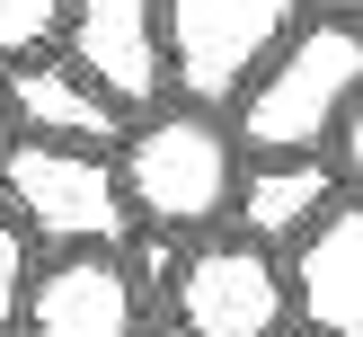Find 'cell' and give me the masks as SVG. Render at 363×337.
I'll return each instance as SVG.
<instances>
[{
    "mask_svg": "<svg viewBox=\"0 0 363 337\" xmlns=\"http://www.w3.org/2000/svg\"><path fill=\"white\" fill-rule=\"evenodd\" d=\"M62 62L80 71L98 98H116L124 116L169 89V35H160V0H71L62 18Z\"/></svg>",
    "mask_w": 363,
    "mask_h": 337,
    "instance_id": "6",
    "label": "cell"
},
{
    "mask_svg": "<svg viewBox=\"0 0 363 337\" xmlns=\"http://www.w3.org/2000/svg\"><path fill=\"white\" fill-rule=\"evenodd\" d=\"M142 337H177V328H142Z\"/></svg>",
    "mask_w": 363,
    "mask_h": 337,
    "instance_id": "16",
    "label": "cell"
},
{
    "mask_svg": "<svg viewBox=\"0 0 363 337\" xmlns=\"http://www.w3.org/2000/svg\"><path fill=\"white\" fill-rule=\"evenodd\" d=\"M0 204L45 248H124L133 231L116 151H71V142H35V133L0 142Z\"/></svg>",
    "mask_w": 363,
    "mask_h": 337,
    "instance_id": "3",
    "label": "cell"
},
{
    "mask_svg": "<svg viewBox=\"0 0 363 337\" xmlns=\"http://www.w3.org/2000/svg\"><path fill=\"white\" fill-rule=\"evenodd\" d=\"M0 98H9V133H35V142H71V151H116L133 124H124L116 98L80 80L62 53H35V62H9L0 71Z\"/></svg>",
    "mask_w": 363,
    "mask_h": 337,
    "instance_id": "8",
    "label": "cell"
},
{
    "mask_svg": "<svg viewBox=\"0 0 363 337\" xmlns=\"http://www.w3.org/2000/svg\"><path fill=\"white\" fill-rule=\"evenodd\" d=\"M27 284H35V258H27V222H18V213L0 204V319H18Z\"/></svg>",
    "mask_w": 363,
    "mask_h": 337,
    "instance_id": "12",
    "label": "cell"
},
{
    "mask_svg": "<svg viewBox=\"0 0 363 337\" xmlns=\"http://www.w3.org/2000/svg\"><path fill=\"white\" fill-rule=\"evenodd\" d=\"M160 35H169V80L186 89V106L222 116L301 35V0H160Z\"/></svg>",
    "mask_w": 363,
    "mask_h": 337,
    "instance_id": "4",
    "label": "cell"
},
{
    "mask_svg": "<svg viewBox=\"0 0 363 337\" xmlns=\"http://www.w3.org/2000/svg\"><path fill=\"white\" fill-rule=\"evenodd\" d=\"M328 160H337V177H346V187H363V98L346 106V124H337V151H328Z\"/></svg>",
    "mask_w": 363,
    "mask_h": 337,
    "instance_id": "13",
    "label": "cell"
},
{
    "mask_svg": "<svg viewBox=\"0 0 363 337\" xmlns=\"http://www.w3.org/2000/svg\"><path fill=\"white\" fill-rule=\"evenodd\" d=\"M284 284H293V319L311 337H363V195H346L319 231L293 240Z\"/></svg>",
    "mask_w": 363,
    "mask_h": 337,
    "instance_id": "9",
    "label": "cell"
},
{
    "mask_svg": "<svg viewBox=\"0 0 363 337\" xmlns=\"http://www.w3.org/2000/svg\"><path fill=\"white\" fill-rule=\"evenodd\" d=\"M319 18H346V27H363V0H311Z\"/></svg>",
    "mask_w": 363,
    "mask_h": 337,
    "instance_id": "14",
    "label": "cell"
},
{
    "mask_svg": "<svg viewBox=\"0 0 363 337\" xmlns=\"http://www.w3.org/2000/svg\"><path fill=\"white\" fill-rule=\"evenodd\" d=\"M363 98V27L346 18H311L257 80L230 98V133H240L248 160H301L328 151L346 106Z\"/></svg>",
    "mask_w": 363,
    "mask_h": 337,
    "instance_id": "1",
    "label": "cell"
},
{
    "mask_svg": "<svg viewBox=\"0 0 363 337\" xmlns=\"http://www.w3.org/2000/svg\"><path fill=\"white\" fill-rule=\"evenodd\" d=\"M293 319L275 248L257 240H204L177 266V337H275Z\"/></svg>",
    "mask_w": 363,
    "mask_h": 337,
    "instance_id": "5",
    "label": "cell"
},
{
    "mask_svg": "<svg viewBox=\"0 0 363 337\" xmlns=\"http://www.w3.org/2000/svg\"><path fill=\"white\" fill-rule=\"evenodd\" d=\"M346 177H337L328 151H301V160H248L240 169V195H230V222H240V240L257 248H293L301 231H319L337 204H346Z\"/></svg>",
    "mask_w": 363,
    "mask_h": 337,
    "instance_id": "10",
    "label": "cell"
},
{
    "mask_svg": "<svg viewBox=\"0 0 363 337\" xmlns=\"http://www.w3.org/2000/svg\"><path fill=\"white\" fill-rule=\"evenodd\" d=\"M62 18H71V0H0V71L53 53L62 45Z\"/></svg>",
    "mask_w": 363,
    "mask_h": 337,
    "instance_id": "11",
    "label": "cell"
},
{
    "mask_svg": "<svg viewBox=\"0 0 363 337\" xmlns=\"http://www.w3.org/2000/svg\"><path fill=\"white\" fill-rule=\"evenodd\" d=\"M18 319H27V337H142V284L116 248H53Z\"/></svg>",
    "mask_w": 363,
    "mask_h": 337,
    "instance_id": "7",
    "label": "cell"
},
{
    "mask_svg": "<svg viewBox=\"0 0 363 337\" xmlns=\"http://www.w3.org/2000/svg\"><path fill=\"white\" fill-rule=\"evenodd\" d=\"M0 133H9V98H0Z\"/></svg>",
    "mask_w": 363,
    "mask_h": 337,
    "instance_id": "15",
    "label": "cell"
},
{
    "mask_svg": "<svg viewBox=\"0 0 363 337\" xmlns=\"http://www.w3.org/2000/svg\"><path fill=\"white\" fill-rule=\"evenodd\" d=\"M240 169H248V151H240V133H230L213 106H151V116L116 142L124 204H133V222H160V231L230 222Z\"/></svg>",
    "mask_w": 363,
    "mask_h": 337,
    "instance_id": "2",
    "label": "cell"
}]
</instances>
